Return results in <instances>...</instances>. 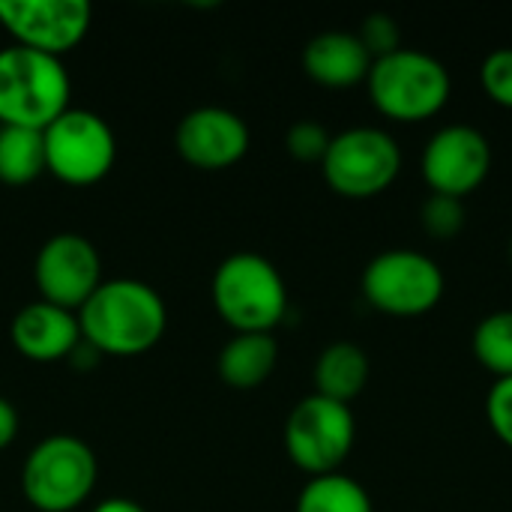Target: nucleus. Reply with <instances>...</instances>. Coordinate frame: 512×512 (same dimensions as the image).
<instances>
[{"instance_id":"4","label":"nucleus","mask_w":512,"mask_h":512,"mask_svg":"<svg viewBox=\"0 0 512 512\" xmlns=\"http://www.w3.org/2000/svg\"><path fill=\"white\" fill-rule=\"evenodd\" d=\"M72 78L60 57L21 45L0 48V126L45 132L69 105Z\"/></svg>"},{"instance_id":"23","label":"nucleus","mask_w":512,"mask_h":512,"mask_svg":"<svg viewBox=\"0 0 512 512\" xmlns=\"http://www.w3.org/2000/svg\"><path fill=\"white\" fill-rule=\"evenodd\" d=\"M480 87L495 105L512 111V48H495L486 54L480 66Z\"/></svg>"},{"instance_id":"6","label":"nucleus","mask_w":512,"mask_h":512,"mask_svg":"<svg viewBox=\"0 0 512 512\" xmlns=\"http://www.w3.org/2000/svg\"><path fill=\"white\" fill-rule=\"evenodd\" d=\"M360 288L366 303L381 315L420 318L444 300L447 279L426 252L387 249L366 264Z\"/></svg>"},{"instance_id":"16","label":"nucleus","mask_w":512,"mask_h":512,"mask_svg":"<svg viewBox=\"0 0 512 512\" xmlns=\"http://www.w3.org/2000/svg\"><path fill=\"white\" fill-rule=\"evenodd\" d=\"M276 363L279 345L273 333H237L219 351L216 372L231 390H258L261 384H267Z\"/></svg>"},{"instance_id":"14","label":"nucleus","mask_w":512,"mask_h":512,"mask_svg":"<svg viewBox=\"0 0 512 512\" xmlns=\"http://www.w3.org/2000/svg\"><path fill=\"white\" fill-rule=\"evenodd\" d=\"M12 348L30 363H57L69 360L72 351L81 345L78 315L45 300L27 303L15 312L9 324Z\"/></svg>"},{"instance_id":"21","label":"nucleus","mask_w":512,"mask_h":512,"mask_svg":"<svg viewBox=\"0 0 512 512\" xmlns=\"http://www.w3.org/2000/svg\"><path fill=\"white\" fill-rule=\"evenodd\" d=\"M423 231L435 240H453L465 228V204L450 195H429L420 210Z\"/></svg>"},{"instance_id":"13","label":"nucleus","mask_w":512,"mask_h":512,"mask_svg":"<svg viewBox=\"0 0 512 512\" xmlns=\"http://www.w3.org/2000/svg\"><path fill=\"white\" fill-rule=\"evenodd\" d=\"M174 144L186 165L198 171H225L243 162L252 135L237 111L222 105H201L180 117Z\"/></svg>"},{"instance_id":"15","label":"nucleus","mask_w":512,"mask_h":512,"mask_svg":"<svg viewBox=\"0 0 512 512\" xmlns=\"http://www.w3.org/2000/svg\"><path fill=\"white\" fill-rule=\"evenodd\" d=\"M303 69L315 84L330 87V90H345V87L366 81L372 69V57L357 39V33L324 30L306 42Z\"/></svg>"},{"instance_id":"26","label":"nucleus","mask_w":512,"mask_h":512,"mask_svg":"<svg viewBox=\"0 0 512 512\" xmlns=\"http://www.w3.org/2000/svg\"><path fill=\"white\" fill-rule=\"evenodd\" d=\"M18 426H21V420H18L15 405L0 396V450H6L18 438Z\"/></svg>"},{"instance_id":"5","label":"nucleus","mask_w":512,"mask_h":512,"mask_svg":"<svg viewBox=\"0 0 512 512\" xmlns=\"http://www.w3.org/2000/svg\"><path fill=\"white\" fill-rule=\"evenodd\" d=\"M99 462L75 435L42 438L21 465V492L39 512L78 510L96 489Z\"/></svg>"},{"instance_id":"20","label":"nucleus","mask_w":512,"mask_h":512,"mask_svg":"<svg viewBox=\"0 0 512 512\" xmlns=\"http://www.w3.org/2000/svg\"><path fill=\"white\" fill-rule=\"evenodd\" d=\"M471 348L477 363L495 375V381L512 378V309L486 315L471 336Z\"/></svg>"},{"instance_id":"18","label":"nucleus","mask_w":512,"mask_h":512,"mask_svg":"<svg viewBox=\"0 0 512 512\" xmlns=\"http://www.w3.org/2000/svg\"><path fill=\"white\" fill-rule=\"evenodd\" d=\"M45 141L36 129L0 126V183L30 186L45 174Z\"/></svg>"},{"instance_id":"24","label":"nucleus","mask_w":512,"mask_h":512,"mask_svg":"<svg viewBox=\"0 0 512 512\" xmlns=\"http://www.w3.org/2000/svg\"><path fill=\"white\" fill-rule=\"evenodd\" d=\"M357 39L363 42V48L369 51V57H372V60L387 57V54H393V51H399V48H402V30H399V21H396L393 15H387V12H372V15H366V18H363V24H360Z\"/></svg>"},{"instance_id":"12","label":"nucleus","mask_w":512,"mask_h":512,"mask_svg":"<svg viewBox=\"0 0 512 512\" xmlns=\"http://www.w3.org/2000/svg\"><path fill=\"white\" fill-rule=\"evenodd\" d=\"M420 168L432 195L465 201L486 183L492 171V144L477 126L450 123L426 141Z\"/></svg>"},{"instance_id":"27","label":"nucleus","mask_w":512,"mask_h":512,"mask_svg":"<svg viewBox=\"0 0 512 512\" xmlns=\"http://www.w3.org/2000/svg\"><path fill=\"white\" fill-rule=\"evenodd\" d=\"M93 512H147L138 501H132V498H105V501H99Z\"/></svg>"},{"instance_id":"17","label":"nucleus","mask_w":512,"mask_h":512,"mask_svg":"<svg viewBox=\"0 0 512 512\" xmlns=\"http://www.w3.org/2000/svg\"><path fill=\"white\" fill-rule=\"evenodd\" d=\"M369 357L354 342H333L315 360V393L342 405H351L369 384Z\"/></svg>"},{"instance_id":"1","label":"nucleus","mask_w":512,"mask_h":512,"mask_svg":"<svg viewBox=\"0 0 512 512\" xmlns=\"http://www.w3.org/2000/svg\"><path fill=\"white\" fill-rule=\"evenodd\" d=\"M81 339L102 357H138L168 330L162 294L141 279H108L78 309Z\"/></svg>"},{"instance_id":"10","label":"nucleus","mask_w":512,"mask_h":512,"mask_svg":"<svg viewBox=\"0 0 512 512\" xmlns=\"http://www.w3.org/2000/svg\"><path fill=\"white\" fill-rule=\"evenodd\" d=\"M33 282H36L39 300L78 315V309L105 282L99 249L81 234H72V231L54 234L36 252Z\"/></svg>"},{"instance_id":"11","label":"nucleus","mask_w":512,"mask_h":512,"mask_svg":"<svg viewBox=\"0 0 512 512\" xmlns=\"http://www.w3.org/2000/svg\"><path fill=\"white\" fill-rule=\"evenodd\" d=\"M93 9L84 0H0V24L15 45L60 57L90 33Z\"/></svg>"},{"instance_id":"28","label":"nucleus","mask_w":512,"mask_h":512,"mask_svg":"<svg viewBox=\"0 0 512 512\" xmlns=\"http://www.w3.org/2000/svg\"><path fill=\"white\" fill-rule=\"evenodd\" d=\"M510 264H512V240H510Z\"/></svg>"},{"instance_id":"7","label":"nucleus","mask_w":512,"mask_h":512,"mask_svg":"<svg viewBox=\"0 0 512 512\" xmlns=\"http://www.w3.org/2000/svg\"><path fill=\"white\" fill-rule=\"evenodd\" d=\"M327 186L351 201H366L387 192L402 174V147L387 129L354 126L333 135L321 162Z\"/></svg>"},{"instance_id":"2","label":"nucleus","mask_w":512,"mask_h":512,"mask_svg":"<svg viewBox=\"0 0 512 512\" xmlns=\"http://www.w3.org/2000/svg\"><path fill=\"white\" fill-rule=\"evenodd\" d=\"M366 90L378 114L396 123H420L441 114L453 93L450 69L429 51L399 48L372 60Z\"/></svg>"},{"instance_id":"8","label":"nucleus","mask_w":512,"mask_h":512,"mask_svg":"<svg viewBox=\"0 0 512 512\" xmlns=\"http://www.w3.org/2000/svg\"><path fill=\"white\" fill-rule=\"evenodd\" d=\"M357 441L351 405L318 393L300 399L285 420V453L309 477L339 474Z\"/></svg>"},{"instance_id":"19","label":"nucleus","mask_w":512,"mask_h":512,"mask_svg":"<svg viewBox=\"0 0 512 512\" xmlns=\"http://www.w3.org/2000/svg\"><path fill=\"white\" fill-rule=\"evenodd\" d=\"M294 512H375L369 492L348 474L312 477L297 495Z\"/></svg>"},{"instance_id":"22","label":"nucleus","mask_w":512,"mask_h":512,"mask_svg":"<svg viewBox=\"0 0 512 512\" xmlns=\"http://www.w3.org/2000/svg\"><path fill=\"white\" fill-rule=\"evenodd\" d=\"M333 135L318 123V120H297L288 132H285V150L297 159V162H324L327 150H330Z\"/></svg>"},{"instance_id":"9","label":"nucleus","mask_w":512,"mask_h":512,"mask_svg":"<svg viewBox=\"0 0 512 512\" xmlns=\"http://www.w3.org/2000/svg\"><path fill=\"white\" fill-rule=\"evenodd\" d=\"M45 168L66 186H93L117 162V138L105 117L90 108H66L45 132Z\"/></svg>"},{"instance_id":"3","label":"nucleus","mask_w":512,"mask_h":512,"mask_svg":"<svg viewBox=\"0 0 512 512\" xmlns=\"http://www.w3.org/2000/svg\"><path fill=\"white\" fill-rule=\"evenodd\" d=\"M210 297L234 333H273L288 315V285L258 252L228 255L213 273Z\"/></svg>"},{"instance_id":"25","label":"nucleus","mask_w":512,"mask_h":512,"mask_svg":"<svg viewBox=\"0 0 512 512\" xmlns=\"http://www.w3.org/2000/svg\"><path fill=\"white\" fill-rule=\"evenodd\" d=\"M486 420L495 438L512 450V378H501L492 384L486 396Z\"/></svg>"}]
</instances>
